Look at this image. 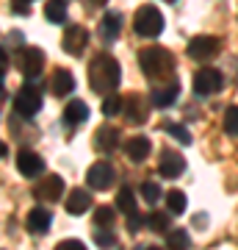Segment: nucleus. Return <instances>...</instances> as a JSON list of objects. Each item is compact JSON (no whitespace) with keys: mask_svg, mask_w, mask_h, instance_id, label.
<instances>
[{"mask_svg":"<svg viewBox=\"0 0 238 250\" xmlns=\"http://www.w3.org/2000/svg\"><path fill=\"white\" fill-rule=\"evenodd\" d=\"M122 81V70H119V62L114 56L100 53L89 62V86L97 95H114L116 86Z\"/></svg>","mask_w":238,"mask_h":250,"instance_id":"f257e3e1","label":"nucleus"},{"mask_svg":"<svg viewBox=\"0 0 238 250\" xmlns=\"http://www.w3.org/2000/svg\"><path fill=\"white\" fill-rule=\"evenodd\" d=\"M139 67L141 72L150 81H169L172 72H175V56L169 53L166 47H144L139 53Z\"/></svg>","mask_w":238,"mask_h":250,"instance_id":"f03ea898","label":"nucleus"},{"mask_svg":"<svg viewBox=\"0 0 238 250\" xmlns=\"http://www.w3.org/2000/svg\"><path fill=\"white\" fill-rule=\"evenodd\" d=\"M133 31L139 36L155 39L164 31V14H161V9H155V6H141L136 11V17H133Z\"/></svg>","mask_w":238,"mask_h":250,"instance_id":"7ed1b4c3","label":"nucleus"},{"mask_svg":"<svg viewBox=\"0 0 238 250\" xmlns=\"http://www.w3.org/2000/svg\"><path fill=\"white\" fill-rule=\"evenodd\" d=\"M39 108H42V92H39V86H34V81H28L25 86L14 95V111L19 117L31 120Z\"/></svg>","mask_w":238,"mask_h":250,"instance_id":"20e7f679","label":"nucleus"},{"mask_svg":"<svg viewBox=\"0 0 238 250\" xmlns=\"http://www.w3.org/2000/svg\"><path fill=\"white\" fill-rule=\"evenodd\" d=\"M150 106H152L150 95L144 98V95H139V92H133V95L125 98L122 114H125V120H128L130 125H141V123H147V117H150Z\"/></svg>","mask_w":238,"mask_h":250,"instance_id":"39448f33","label":"nucleus"},{"mask_svg":"<svg viewBox=\"0 0 238 250\" xmlns=\"http://www.w3.org/2000/svg\"><path fill=\"white\" fill-rule=\"evenodd\" d=\"M17 67L28 81H36L39 72H42V67H44V53L39 50V47H19Z\"/></svg>","mask_w":238,"mask_h":250,"instance_id":"423d86ee","label":"nucleus"},{"mask_svg":"<svg viewBox=\"0 0 238 250\" xmlns=\"http://www.w3.org/2000/svg\"><path fill=\"white\" fill-rule=\"evenodd\" d=\"M194 92L197 95H202V98H208V95H216V92L224 86V78H221L219 70H213V67H202V70L194 72Z\"/></svg>","mask_w":238,"mask_h":250,"instance_id":"0eeeda50","label":"nucleus"},{"mask_svg":"<svg viewBox=\"0 0 238 250\" xmlns=\"http://www.w3.org/2000/svg\"><path fill=\"white\" fill-rule=\"evenodd\" d=\"M219 47H221V42L216 36H194L188 42V56L194 62H211V59L219 56Z\"/></svg>","mask_w":238,"mask_h":250,"instance_id":"6e6552de","label":"nucleus"},{"mask_svg":"<svg viewBox=\"0 0 238 250\" xmlns=\"http://www.w3.org/2000/svg\"><path fill=\"white\" fill-rule=\"evenodd\" d=\"M114 167L108 164V161H97V164H92L86 172V184L92 189H97V192H103V189H111L114 187Z\"/></svg>","mask_w":238,"mask_h":250,"instance_id":"1a4fd4ad","label":"nucleus"},{"mask_svg":"<svg viewBox=\"0 0 238 250\" xmlns=\"http://www.w3.org/2000/svg\"><path fill=\"white\" fill-rule=\"evenodd\" d=\"M177 95H180V83H177L175 78H169L166 83H155V86L150 89V100H152V106L155 108L175 106Z\"/></svg>","mask_w":238,"mask_h":250,"instance_id":"9d476101","label":"nucleus"},{"mask_svg":"<svg viewBox=\"0 0 238 250\" xmlns=\"http://www.w3.org/2000/svg\"><path fill=\"white\" fill-rule=\"evenodd\" d=\"M89 45V31L83 25H70L64 31V39H61V47L67 50L70 56H80Z\"/></svg>","mask_w":238,"mask_h":250,"instance_id":"9b49d317","label":"nucleus"},{"mask_svg":"<svg viewBox=\"0 0 238 250\" xmlns=\"http://www.w3.org/2000/svg\"><path fill=\"white\" fill-rule=\"evenodd\" d=\"M185 170V159L180 156L177 150H164L161 153V159H158V172L164 175V178H180Z\"/></svg>","mask_w":238,"mask_h":250,"instance_id":"f8f14e48","label":"nucleus"},{"mask_svg":"<svg viewBox=\"0 0 238 250\" xmlns=\"http://www.w3.org/2000/svg\"><path fill=\"white\" fill-rule=\"evenodd\" d=\"M17 170H19V175H25V178H36V175L44 172V159L34 150H19L17 153Z\"/></svg>","mask_w":238,"mask_h":250,"instance_id":"ddd939ff","label":"nucleus"},{"mask_svg":"<svg viewBox=\"0 0 238 250\" xmlns=\"http://www.w3.org/2000/svg\"><path fill=\"white\" fill-rule=\"evenodd\" d=\"M61 195H64V178L61 175H47V178H42V184L36 187V200H42V203H55Z\"/></svg>","mask_w":238,"mask_h":250,"instance_id":"4468645a","label":"nucleus"},{"mask_svg":"<svg viewBox=\"0 0 238 250\" xmlns=\"http://www.w3.org/2000/svg\"><path fill=\"white\" fill-rule=\"evenodd\" d=\"M50 223H53V217H50V211L47 208H42V206H36V208H31L28 211V231L31 233H47L50 231Z\"/></svg>","mask_w":238,"mask_h":250,"instance_id":"2eb2a0df","label":"nucleus"},{"mask_svg":"<svg viewBox=\"0 0 238 250\" xmlns=\"http://www.w3.org/2000/svg\"><path fill=\"white\" fill-rule=\"evenodd\" d=\"M122 31V14L119 11H106L103 14V22H100V34L106 42H116V36Z\"/></svg>","mask_w":238,"mask_h":250,"instance_id":"dca6fc26","label":"nucleus"},{"mask_svg":"<svg viewBox=\"0 0 238 250\" xmlns=\"http://www.w3.org/2000/svg\"><path fill=\"white\" fill-rule=\"evenodd\" d=\"M152 145L147 136H130L128 142H125V153H128V159L130 161H144L147 156H150Z\"/></svg>","mask_w":238,"mask_h":250,"instance_id":"f3484780","label":"nucleus"},{"mask_svg":"<svg viewBox=\"0 0 238 250\" xmlns=\"http://www.w3.org/2000/svg\"><path fill=\"white\" fill-rule=\"evenodd\" d=\"M89 208H92V195H89L86 189H75V192H70V197H67V211H70L72 217L86 214Z\"/></svg>","mask_w":238,"mask_h":250,"instance_id":"a211bd4d","label":"nucleus"},{"mask_svg":"<svg viewBox=\"0 0 238 250\" xmlns=\"http://www.w3.org/2000/svg\"><path fill=\"white\" fill-rule=\"evenodd\" d=\"M119 131L116 128H111V125H103L97 134H94V145H97V150H103V153H111V150H116L119 147Z\"/></svg>","mask_w":238,"mask_h":250,"instance_id":"6ab92c4d","label":"nucleus"},{"mask_svg":"<svg viewBox=\"0 0 238 250\" xmlns=\"http://www.w3.org/2000/svg\"><path fill=\"white\" fill-rule=\"evenodd\" d=\"M50 89L55 92V98H64V95H72L75 89V75L70 70H55L53 81H50Z\"/></svg>","mask_w":238,"mask_h":250,"instance_id":"aec40b11","label":"nucleus"},{"mask_svg":"<svg viewBox=\"0 0 238 250\" xmlns=\"http://www.w3.org/2000/svg\"><path fill=\"white\" fill-rule=\"evenodd\" d=\"M86 120H89V106L83 103V100H72V103H67V108H64V123L70 125V128L83 125Z\"/></svg>","mask_w":238,"mask_h":250,"instance_id":"412c9836","label":"nucleus"},{"mask_svg":"<svg viewBox=\"0 0 238 250\" xmlns=\"http://www.w3.org/2000/svg\"><path fill=\"white\" fill-rule=\"evenodd\" d=\"M44 17H47V22L64 25V22H67V0H47V6H44Z\"/></svg>","mask_w":238,"mask_h":250,"instance_id":"4be33fe9","label":"nucleus"},{"mask_svg":"<svg viewBox=\"0 0 238 250\" xmlns=\"http://www.w3.org/2000/svg\"><path fill=\"white\" fill-rule=\"evenodd\" d=\"M166 248L169 250H188L191 248L188 231H185V228H172V231L166 233Z\"/></svg>","mask_w":238,"mask_h":250,"instance_id":"5701e85b","label":"nucleus"},{"mask_svg":"<svg viewBox=\"0 0 238 250\" xmlns=\"http://www.w3.org/2000/svg\"><path fill=\"white\" fill-rule=\"evenodd\" d=\"M116 208H119L125 217L136 214V197H133V189L130 187H122L119 192H116Z\"/></svg>","mask_w":238,"mask_h":250,"instance_id":"b1692460","label":"nucleus"},{"mask_svg":"<svg viewBox=\"0 0 238 250\" xmlns=\"http://www.w3.org/2000/svg\"><path fill=\"white\" fill-rule=\"evenodd\" d=\"M147 225H150V231H155V233H169L172 231V214H166V211H152V214L147 217Z\"/></svg>","mask_w":238,"mask_h":250,"instance_id":"393cba45","label":"nucleus"},{"mask_svg":"<svg viewBox=\"0 0 238 250\" xmlns=\"http://www.w3.org/2000/svg\"><path fill=\"white\" fill-rule=\"evenodd\" d=\"M116 220V206H100L94 208V225L97 228H111Z\"/></svg>","mask_w":238,"mask_h":250,"instance_id":"a878e982","label":"nucleus"},{"mask_svg":"<svg viewBox=\"0 0 238 250\" xmlns=\"http://www.w3.org/2000/svg\"><path fill=\"white\" fill-rule=\"evenodd\" d=\"M185 206H188V200H185V195L180 192V189H172V192L166 195V208H169V214H183Z\"/></svg>","mask_w":238,"mask_h":250,"instance_id":"bb28decb","label":"nucleus"},{"mask_svg":"<svg viewBox=\"0 0 238 250\" xmlns=\"http://www.w3.org/2000/svg\"><path fill=\"white\" fill-rule=\"evenodd\" d=\"M164 131H166L169 136H175L180 145H191V134H188V128H183L180 123H166V125H164Z\"/></svg>","mask_w":238,"mask_h":250,"instance_id":"cd10ccee","label":"nucleus"},{"mask_svg":"<svg viewBox=\"0 0 238 250\" xmlns=\"http://www.w3.org/2000/svg\"><path fill=\"white\" fill-rule=\"evenodd\" d=\"M122 108H125V98H119V95H108V98L103 100V114L106 117L122 114Z\"/></svg>","mask_w":238,"mask_h":250,"instance_id":"c85d7f7f","label":"nucleus"},{"mask_svg":"<svg viewBox=\"0 0 238 250\" xmlns=\"http://www.w3.org/2000/svg\"><path fill=\"white\" fill-rule=\"evenodd\" d=\"M224 134L238 136V106H230L224 111Z\"/></svg>","mask_w":238,"mask_h":250,"instance_id":"c756f323","label":"nucleus"},{"mask_svg":"<svg viewBox=\"0 0 238 250\" xmlns=\"http://www.w3.org/2000/svg\"><path fill=\"white\" fill-rule=\"evenodd\" d=\"M141 197H144L147 203H158L161 200V187L155 184V181H144V184H141Z\"/></svg>","mask_w":238,"mask_h":250,"instance_id":"7c9ffc66","label":"nucleus"},{"mask_svg":"<svg viewBox=\"0 0 238 250\" xmlns=\"http://www.w3.org/2000/svg\"><path fill=\"white\" fill-rule=\"evenodd\" d=\"M94 242H97L100 248H114V245H116V236L108 231V228H97V231H94Z\"/></svg>","mask_w":238,"mask_h":250,"instance_id":"2f4dec72","label":"nucleus"},{"mask_svg":"<svg viewBox=\"0 0 238 250\" xmlns=\"http://www.w3.org/2000/svg\"><path fill=\"white\" fill-rule=\"evenodd\" d=\"M55 250H86V245H83V242H78V239H64V242H58V245H55Z\"/></svg>","mask_w":238,"mask_h":250,"instance_id":"473e14b6","label":"nucleus"},{"mask_svg":"<svg viewBox=\"0 0 238 250\" xmlns=\"http://www.w3.org/2000/svg\"><path fill=\"white\" fill-rule=\"evenodd\" d=\"M144 223H147V220H144V217H139V211H136V214L128 217V231H130V233H139V228H141Z\"/></svg>","mask_w":238,"mask_h":250,"instance_id":"72a5a7b5","label":"nucleus"},{"mask_svg":"<svg viewBox=\"0 0 238 250\" xmlns=\"http://www.w3.org/2000/svg\"><path fill=\"white\" fill-rule=\"evenodd\" d=\"M83 3H86L89 9H100L103 3H108V0H83Z\"/></svg>","mask_w":238,"mask_h":250,"instance_id":"f704fd0d","label":"nucleus"},{"mask_svg":"<svg viewBox=\"0 0 238 250\" xmlns=\"http://www.w3.org/2000/svg\"><path fill=\"white\" fill-rule=\"evenodd\" d=\"M136 250H161V248H155V245H147V248H144V245H141V248H136Z\"/></svg>","mask_w":238,"mask_h":250,"instance_id":"c9c22d12","label":"nucleus"},{"mask_svg":"<svg viewBox=\"0 0 238 250\" xmlns=\"http://www.w3.org/2000/svg\"><path fill=\"white\" fill-rule=\"evenodd\" d=\"M166 3H175V0H166Z\"/></svg>","mask_w":238,"mask_h":250,"instance_id":"e433bc0d","label":"nucleus"}]
</instances>
